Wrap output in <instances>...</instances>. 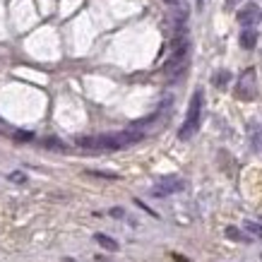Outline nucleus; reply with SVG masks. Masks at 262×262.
Masks as SVG:
<instances>
[{
    "instance_id": "nucleus-11",
    "label": "nucleus",
    "mask_w": 262,
    "mask_h": 262,
    "mask_svg": "<svg viewBox=\"0 0 262 262\" xmlns=\"http://www.w3.org/2000/svg\"><path fill=\"white\" fill-rule=\"evenodd\" d=\"M226 80H229V72H226V70H221V72H217V75H214V85H217V87H224V85H226Z\"/></svg>"
},
{
    "instance_id": "nucleus-20",
    "label": "nucleus",
    "mask_w": 262,
    "mask_h": 262,
    "mask_svg": "<svg viewBox=\"0 0 262 262\" xmlns=\"http://www.w3.org/2000/svg\"><path fill=\"white\" fill-rule=\"evenodd\" d=\"M166 2H171V0H166Z\"/></svg>"
},
{
    "instance_id": "nucleus-5",
    "label": "nucleus",
    "mask_w": 262,
    "mask_h": 262,
    "mask_svg": "<svg viewBox=\"0 0 262 262\" xmlns=\"http://www.w3.org/2000/svg\"><path fill=\"white\" fill-rule=\"evenodd\" d=\"M183 188V180H178L174 175H169V178H161L154 188H152V195L154 197H169V195H174Z\"/></svg>"
},
{
    "instance_id": "nucleus-2",
    "label": "nucleus",
    "mask_w": 262,
    "mask_h": 262,
    "mask_svg": "<svg viewBox=\"0 0 262 262\" xmlns=\"http://www.w3.org/2000/svg\"><path fill=\"white\" fill-rule=\"evenodd\" d=\"M190 56H193V44L188 41V36H178L174 41V53H171V58L166 60V65H164V72H166L169 77L180 75V72L188 67Z\"/></svg>"
},
{
    "instance_id": "nucleus-14",
    "label": "nucleus",
    "mask_w": 262,
    "mask_h": 262,
    "mask_svg": "<svg viewBox=\"0 0 262 262\" xmlns=\"http://www.w3.org/2000/svg\"><path fill=\"white\" fill-rule=\"evenodd\" d=\"M10 180H12V183H24V180H27V175L20 174V171H15V174H10Z\"/></svg>"
},
{
    "instance_id": "nucleus-7",
    "label": "nucleus",
    "mask_w": 262,
    "mask_h": 262,
    "mask_svg": "<svg viewBox=\"0 0 262 262\" xmlns=\"http://www.w3.org/2000/svg\"><path fill=\"white\" fill-rule=\"evenodd\" d=\"M255 44H258V34L253 29H243V34H240V46H243L245 51H250V48H255Z\"/></svg>"
},
{
    "instance_id": "nucleus-10",
    "label": "nucleus",
    "mask_w": 262,
    "mask_h": 262,
    "mask_svg": "<svg viewBox=\"0 0 262 262\" xmlns=\"http://www.w3.org/2000/svg\"><path fill=\"white\" fill-rule=\"evenodd\" d=\"M89 175H94V178H109V180H118L120 175L118 174H111V171H87Z\"/></svg>"
},
{
    "instance_id": "nucleus-3",
    "label": "nucleus",
    "mask_w": 262,
    "mask_h": 262,
    "mask_svg": "<svg viewBox=\"0 0 262 262\" xmlns=\"http://www.w3.org/2000/svg\"><path fill=\"white\" fill-rule=\"evenodd\" d=\"M200 116H202V91H195L193 99H190V106H188V116H185L180 130H178V137H180V140H190V137L197 132Z\"/></svg>"
},
{
    "instance_id": "nucleus-8",
    "label": "nucleus",
    "mask_w": 262,
    "mask_h": 262,
    "mask_svg": "<svg viewBox=\"0 0 262 262\" xmlns=\"http://www.w3.org/2000/svg\"><path fill=\"white\" fill-rule=\"evenodd\" d=\"M94 240H96L101 248L111 250V253H116V250H118V243L113 240V238H111V236H106V233H96V236H94Z\"/></svg>"
},
{
    "instance_id": "nucleus-16",
    "label": "nucleus",
    "mask_w": 262,
    "mask_h": 262,
    "mask_svg": "<svg viewBox=\"0 0 262 262\" xmlns=\"http://www.w3.org/2000/svg\"><path fill=\"white\" fill-rule=\"evenodd\" d=\"M111 214H113V217H123V209H120V207H116V209H111Z\"/></svg>"
},
{
    "instance_id": "nucleus-9",
    "label": "nucleus",
    "mask_w": 262,
    "mask_h": 262,
    "mask_svg": "<svg viewBox=\"0 0 262 262\" xmlns=\"http://www.w3.org/2000/svg\"><path fill=\"white\" fill-rule=\"evenodd\" d=\"M44 147H48V149H56V152H65V145L56 140V137H48V140H44Z\"/></svg>"
},
{
    "instance_id": "nucleus-1",
    "label": "nucleus",
    "mask_w": 262,
    "mask_h": 262,
    "mask_svg": "<svg viewBox=\"0 0 262 262\" xmlns=\"http://www.w3.org/2000/svg\"><path fill=\"white\" fill-rule=\"evenodd\" d=\"M145 135L140 130H128L118 135H99V137H77V147L82 149H123L140 142Z\"/></svg>"
},
{
    "instance_id": "nucleus-4",
    "label": "nucleus",
    "mask_w": 262,
    "mask_h": 262,
    "mask_svg": "<svg viewBox=\"0 0 262 262\" xmlns=\"http://www.w3.org/2000/svg\"><path fill=\"white\" fill-rule=\"evenodd\" d=\"M258 96V82H255V70L248 67L240 72L238 77V85H236V99L240 101H253Z\"/></svg>"
},
{
    "instance_id": "nucleus-13",
    "label": "nucleus",
    "mask_w": 262,
    "mask_h": 262,
    "mask_svg": "<svg viewBox=\"0 0 262 262\" xmlns=\"http://www.w3.org/2000/svg\"><path fill=\"white\" fill-rule=\"evenodd\" d=\"M245 229L255 236H262V224H253V221H245Z\"/></svg>"
},
{
    "instance_id": "nucleus-19",
    "label": "nucleus",
    "mask_w": 262,
    "mask_h": 262,
    "mask_svg": "<svg viewBox=\"0 0 262 262\" xmlns=\"http://www.w3.org/2000/svg\"><path fill=\"white\" fill-rule=\"evenodd\" d=\"M202 2H204V0H197V7H202Z\"/></svg>"
},
{
    "instance_id": "nucleus-21",
    "label": "nucleus",
    "mask_w": 262,
    "mask_h": 262,
    "mask_svg": "<svg viewBox=\"0 0 262 262\" xmlns=\"http://www.w3.org/2000/svg\"><path fill=\"white\" fill-rule=\"evenodd\" d=\"M260 224H262V219H260Z\"/></svg>"
},
{
    "instance_id": "nucleus-15",
    "label": "nucleus",
    "mask_w": 262,
    "mask_h": 262,
    "mask_svg": "<svg viewBox=\"0 0 262 262\" xmlns=\"http://www.w3.org/2000/svg\"><path fill=\"white\" fill-rule=\"evenodd\" d=\"M15 137H17L20 142H22V140H24V142H29V140H31V137H34V135H31V132H17Z\"/></svg>"
},
{
    "instance_id": "nucleus-6",
    "label": "nucleus",
    "mask_w": 262,
    "mask_h": 262,
    "mask_svg": "<svg viewBox=\"0 0 262 262\" xmlns=\"http://www.w3.org/2000/svg\"><path fill=\"white\" fill-rule=\"evenodd\" d=\"M258 20H260V7L255 2H248L245 7L238 10V22L243 29H250V24H255Z\"/></svg>"
},
{
    "instance_id": "nucleus-18",
    "label": "nucleus",
    "mask_w": 262,
    "mask_h": 262,
    "mask_svg": "<svg viewBox=\"0 0 262 262\" xmlns=\"http://www.w3.org/2000/svg\"><path fill=\"white\" fill-rule=\"evenodd\" d=\"M236 2H238V0H229V7H233V5H236Z\"/></svg>"
},
{
    "instance_id": "nucleus-12",
    "label": "nucleus",
    "mask_w": 262,
    "mask_h": 262,
    "mask_svg": "<svg viewBox=\"0 0 262 262\" xmlns=\"http://www.w3.org/2000/svg\"><path fill=\"white\" fill-rule=\"evenodd\" d=\"M226 236H229L231 240H248V238H245L243 233L238 231V229H233V226H229V229H226Z\"/></svg>"
},
{
    "instance_id": "nucleus-17",
    "label": "nucleus",
    "mask_w": 262,
    "mask_h": 262,
    "mask_svg": "<svg viewBox=\"0 0 262 262\" xmlns=\"http://www.w3.org/2000/svg\"><path fill=\"white\" fill-rule=\"evenodd\" d=\"M174 260H175V262H190V260H185L183 255H174Z\"/></svg>"
}]
</instances>
